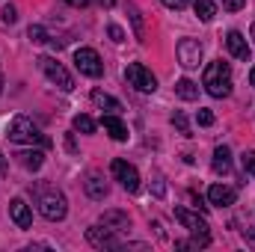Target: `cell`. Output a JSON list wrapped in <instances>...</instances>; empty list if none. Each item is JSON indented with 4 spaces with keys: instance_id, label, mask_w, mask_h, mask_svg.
I'll use <instances>...</instances> for the list:
<instances>
[{
    "instance_id": "obj_1",
    "label": "cell",
    "mask_w": 255,
    "mask_h": 252,
    "mask_svg": "<svg viewBox=\"0 0 255 252\" xmlns=\"http://www.w3.org/2000/svg\"><path fill=\"white\" fill-rule=\"evenodd\" d=\"M202 86L214 98H229L232 95V68H229V63L214 60L205 68V74H202Z\"/></svg>"
},
{
    "instance_id": "obj_2",
    "label": "cell",
    "mask_w": 255,
    "mask_h": 252,
    "mask_svg": "<svg viewBox=\"0 0 255 252\" xmlns=\"http://www.w3.org/2000/svg\"><path fill=\"white\" fill-rule=\"evenodd\" d=\"M36 205H39V214L51 223H60L68 214V202L57 187H39L36 190Z\"/></svg>"
},
{
    "instance_id": "obj_3",
    "label": "cell",
    "mask_w": 255,
    "mask_h": 252,
    "mask_svg": "<svg viewBox=\"0 0 255 252\" xmlns=\"http://www.w3.org/2000/svg\"><path fill=\"white\" fill-rule=\"evenodd\" d=\"M175 220H178V223L193 235L190 244H175L178 250H187V247H208V244H211V235H208V223H205V217L193 214V211H187V208H175Z\"/></svg>"
},
{
    "instance_id": "obj_4",
    "label": "cell",
    "mask_w": 255,
    "mask_h": 252,
    "mask_svg": "<svg viewBox=\"0 0 255 252\" xmlns=\"http://www.w3.org/2000/svg\"><path fill=\"white\" fill-rule=\"evenodd\" d=\"M6 136L12 139V142H21V145H48V136L39 130V127L33 125L27 116H15L12 122H9V127H6Z\"/></svg>"
},
{
    "instance_id": "obj_5",
    "label": "cell",
    "mask_w": 255,
    "mask_h": 252,
    "mask_svg": "<svg viewBox=\"0 0 255 252\" xmlns=\"http://www.w3.org/2000/svg\"><path fill=\"white\" fill-rule=\"evenodd\" d=\"M39 68L45 71V77L51 80V83H57L63 92H71L74 89V80H71V74L65 71L63 63H57L54 57H39Z\"/></svg>"
},
{
    "instance_id": "obj_6",
    "label": "cell",
    "mask_w": 255,
    "mask_h": 252,
    "mask_svg": "<svg viewBox=\"0 0 255 252\" xmlns=\"http://www.w3.org/2000/svg\"><path fill=\"white\" fill-rule=\"evenodd\" d=\"M125 80L133 86V89H139V92H154L157 89V77L151 74V68H145L142 63H130L125 68Z\"/></svg>"
},
{
    "instance_id": "obj_7",
    "label": "cell",
    "mask_w": 255,
    "mask_h": 252,
    "mask_svg": "<svg viewBox=\"0 0 255 252\" xmlns=\"http://www.w3.org/2000/svg\"><path fill=\"white\" fill-rule=\"evenodd\" d=\"M74 65L86 77H101L104 74V63H101L98 51H92V48H77L74 51Z\"/></svg>"
},
{
    "instance_id": "obj_8",
    "label": "cell",
    "mask_w": 255,
    "mask_h": 252,
    "mask_svg": "<svg viewBox=\"0 0 255 252\" xmlns=\"http://www.w3.org/2000/svg\"><path fill=\"white\" fill-rule=\"evenodd\" d=\"M86 241H89L92 247H98V250H122V247H125V244L116 238V232L107 229V226H92V229H86Z\"/></svg>"
},
{
    "instance_id": "obj_9",
    "label": "cell",
    "mask_w": 255,
    "mask_h": 252,
    "mask_svg": "<svg viewBox=\"0 0 255 252\" xmlns=\"http://www.w3.org/2000/svg\"><path fill=\"white\" fill-rule=\"evenodd\" d=\"M110 169H113V178H116V181H119V184L128 190V193H139V172H136V169H133L128 160L116 157Z\"/></svg>"
},
{
    "instance_id": "obj_10",
    "label": "cell",
    "mask_w": 255,
    "mask_h": 252,
    "mask_svg": "<svg viewBox=\"0 0 255 252\" xmlns=\"http://www.w3.org/2000/svg\"><path fill=\"white\" fill-rule=\"evenodd\" d=\"M175 54H178V63L184 68H199V63H202V45L196 39H181Z\"/></svg>"
},
{
    "instance_id": "obj_11",
    "label": "cell",
    "mask_w": 255,
    "mask_h": 252,
    "mask_svg": "<svg viewBox=\"0 0 255 252\" xmlns=\"http://www.w3.org/2000/svg\"><path fill=\"white\" fill-rule=\"evenodd\" d=\"M226 48H229V54H232L235 60H241V63H250V54H253V48H250V42H247V36H244V33L232 30V33L226 36Z\"/></svg>"
},
{
    "instance_id": "obj_12",
    "label": "cell",
    "mask_w": 255,
    "mask_h": 252,
    "mask_svg": "<svg viewBox=\"0 0 255 252\" xmlns=\"http://www.w3.org/2000/svg\"><path fill=\"white\" fill-rule=\"evenodd\" d=\"M9 217H12V223L18 229H30L33 226V211H30V205L24 199H12L9 202Z\"/></svg>"
},
{
    "instance_id": "obj_13",
    "label": "cell",
    "mask_w": 255,
    "mask_h": 252,
    "mask_svg": "<svg viewBox=\"0 0 255 252\" xmlns=\"http://www.w3.org/2000/svg\"><path fill=\"white\" fill-rule=\"evenodd\" d=\"M101 125H104V130H107L116 142H125L128 139V125L119 119V113H107V116H101Z\"/></svg>"
},
{
    "instance_id": "obj_14",
    "label": "cell",
    "mask_w": 255,
    "mask_h": 252,
    "mask_svg": "<svg viewBox=\"0 0 255 252\" xmlns=\"http://www.w3.org/2000/svg\"><path fill=\"white\" fill-rule=\"evenodd\" d=\"M208 202L217 208H229V205H235V190L226 187V184H214L208 190Z\"/></svg>"
},
{
    "instance_id": "obj_15",
    "label": "cell",
    "mask_w": 255,
    "mask_h": 252,
    "mask_svg": "<svg viewBox=\"0 0 255 252\" xmlns=\"http://www.w3.org/2000/svg\"><path fill=\"white\" fill-rule=\"evenodd\" d=\"M101 226H107V229H113V232H125L128 226H130V217H128L125 211H104Z\"/></svg>"
},
{
    "instance_id": "obj_16",
    "label": "cell",
    "mask_w": 255,
    "mask_h": 252,
    "mask_svg": "<svg viewBox=\"0 0 255 252\" xmlns=\"http://www.w3.org/2000/svg\"><path fill=\"white\" fill-rule=\"evenodd\" d=\"M86 193H89V199H95V202L107 199V184H104V178H101L98 172H92V175L86 178Z\"/></svg>"
},
{
    "instance_id": "obj_17",
    "label": "cell",
    "mask_w": 255,
    "mask_h": 252,
    "mask_svg": "<svg viewBox=\"0 0 255 252\" xmlns=\"http://www.w3.org/2000/svg\"><path fill=\"white\" fill-rule=\"evenodd\" d=\"M92 104L101 107V110H107V113H119L122 110V104L116 98H110L107 92H101V89H92Z\"/></svg>"
},
{
    "instance_id": "obj_18",
    "label": "cell",
    "mask_w": 255,
    "mask_h": 252,
    "mask_svg": "<svg viewBox=\"0 0 255 252\" xmlns=\"http://www.w3.org/2000/svg\"><path fill=\"white\" fill-rule=\"evenodd\" d=\"M15 157H18V163H21L24 169H33V172L42 169V163H45V154H42V151H18Z\"/></svg>"
},
{
    "instance_id": "obj_19",
    "label": "cell",
    "mask_w": 255,
    "mask_h": 252,
    "mask_svg": "<svg viewBox=\"0 0 255 252\" xmlns=\"http://www.w3.org/2000/svg\"><path fill=\"white\" fill-rule=\"evenodd\" d=\"M175 95H178L181 101H196V98H199V86L193 83L190 77H181V80L175 83Z\"/></svg>"
},
{
    "instance_id": "obj_20",
    "label": "cell",
    "mask_w": 255,
    "mask_h": 252,
    "mask_svg": "<svg viewBox=\"0 0 255 252\" xmlns=\"http://www.w3.org/2000/svg\"><path fill=\"white\" fill-rule=\"evenodd\" d=\"M232 169V151L226 145L214 148V172H229Z\"/></svg>"
},
{
    "instance_id": "obj_21",
    "label": "cell",
    "mask_w": 255,
    "mask_h": 252,
    "mask_svg": "<svg viewBox=\"0 0 255 252\" xmlns=\"http://www.w3.org/2000/svg\"><path fill=\"white\" fill-rule=\"evenodd\" d=\"M128 12H130V21H133V33H136V39H139V42H145V24H142L139 9H136L133 3H128Z\"/></svg>"
},
{
    "instance_id": "obj_22",
    "label": "cell",
    "mask_w": 255,
    "mask_h": 252,
    "mask_svg": "<svg viewBox=\"0 0 255 252\" xmlns=\"http://www.w3.org/2000/svg\"><path fill=\"white\" fill-rule=\"evenodd\" d=\"M193 9H196L199 21H211V18L217 15V6H214L211 0H196V3H193Z\"/></svg>"
},
{
    "instance_id": "obj_23",
    "label": "cell",
    "mask_w": 255,
    "mask_h": 252,
    "mask_svg": "<svg viewBox=\"0 0 255 252\" xmlns=\"http://www.w3.org/2000/svg\"><path fill=\"white\" fill-rule=\"evenodd\" d=\"M71 125H74V130H80V133H95V127H98V125H95V119H92V116H86V113H77Z\"/></svg>"
},
{
    "instance_id": "obj_24",
    "label": "cell",
    "mask_w": 255,
    "mask_h": 252,
    "mask_svg": "<svg viewBox=\"0 0 255 252\" xmlns=\"http://www.w3.org/2000/svg\"><path fill=\"white\" fill-rule=\"evenodd\" d=\"M27 36H30L33 42H39V45H42V42H51V36H48V30H45V27H39V24H33Z\"/></svg>"
},
{
    "instance_id": "obj_25",
    "label": "cell",
    "mask_w": 255,
    "mask_h": 252,
    "mask_svg": "<svg viewBox=\"0 0 255 252\" xmlns=\"http://www.w3.org/2000/svg\"><path fill=\"white\" fill-rule=\"evenodd\" d=\"M172 125L178 127L184 136H190V125H187V119H184V113H181V110H175V113H172Z\"/></svg>"
},
{
    "instance_id": "obj_26",
    "label": "cell",
    "mask_w": 255,
    "mask_h": 252,
    "mask_svg": "<svg viewBox=\"0 0 255 252\" xmlns=\"http://www.w3.org/2000/svg\"><path fill=\"white\" fill-rule=\"evenodd\" d=\"M241 163H244V169H247L250 175H255V151H244V154H241Z\"/></svg>"
},
{
    "instance_id": "obj_27",
    "label": "cell",
    "mask_w": 255,
    "mask_h": 252,
    "mask_svg": "<svg viewBox=\"0 0 255 252\" xmlns=\"http://www.w3.org/2000/svg\"><path fill=\"white\" fill-rule=\"evenodd\" d=\"M0 21H3V24H15V21H18V12H15V6H3V12H0Z\"/></svg>"
},
{
    "instance_id": "obj_28",
    "label": "cell",
    "mask_w": 255,
    "mask_h": 252,
    "mask_svg": "<svg viewBox=\"0 0 255 252\" xmlns=\"http://www.w3.org/2000/svg\"><path fill=\"white\" fill-rule=\"evenodd\" d=\"M196 122H199L202 127L214 125V113H211V110H199V113H196Z\"/></svg>"
},
{
    "instance_id": "obj_29",
    "label": "cell",
    "mask_w": 255,
    "mask_h": 252,
    "mask_svg": "<svg viewBox=\"0 0 255 252\" xmlns=\"http://www.w3.org/2000/svg\"><path fill=\"white\" fill-rule=\"evenodd\" d=\"M107 33H110V39H113V42H125V30H122L119 24H110V27H107Z\"/></svg>"
},
{
    "instance_id": "obj_30",
    "label": "cell",
    "mask_w": 255,
    "mask_h": 252,
    "mask_svg": "<svg viewBox=\"0 0 255 252\" xmlns=\"http://www.w3.org/2000/svg\"><path fill=\"white\" fill-rule=\"evenodd\" d=\"M247 6V0H223V9H229V12H241Z\"/></svg>"
},
{
    "instance_id": "obj_31",
    "label": "cell",
    "mask_w": 255,
    "mask_h": 252,
    "mask_svg": "<svg viewBox=\"0 0 255 252\" xmlns=\"http://www.w3.org/2000/svg\"><path fill=\"white\" fill-rule=\"evenodd\" d=\"M190 0H163V6H169V9H184Z\"/></svg>"
},
{
    "instance_id": "obj_32",
    "label": "cell",
    "mask_w": 255,
    "mask_h": 252,
    "mask_svg": "<svg viewBox=\"0 0 255 252\" xmlns=\"http://www.w3.org/2000/svg\"><path fill=\"white\" fill-rule=\"evenodd\" d=\"M65 3H68V6H77V9H80V6H86L89 0H65Z\"/></svg>"
},
{
    "instance_id": "obj_33",
    "label": "cell",
    "mask_w": 255,
    "mask_h": 252,
    "mask_svg": "<svg viewBox=\"0 0 255 252\" xmlns=\"http://www.w3.org/2000/svg\"><path fill=\"white\" fill-rule=\"evenodd\" d=\"M3 175H6V157L0 154V178H3Z\"/></svg>"
},
{
    "instance_id": "obj_34",
    "label": "cell",
    "mask_w": 255,
    "mask_h": 252,
    "mask_svg": "<svg viewBox=\"0 0 255 252\" xmlns=\"http://www.w3.org/2000/svg\"><path fill=\"white\" fill-rule=\"evenodd\" d=\"M247 238H250V241L255 244V229H247Z\"/></svg>"
},
{
    "instance_id": "obj_35",
    "label": "cell",
    "mask_w": 255,
    "mask_h": 252,
    "mask_svg": "<svg viewBox=\"0 0 255 252\" xmlns=\"http://www.w3.org/2000/svg\"><path fill=\"white\" fill-rule=\"evenodd\" d=\"M250 83H253V86H255V68H253V71H250Z\"/></svg>"
},
{
    "instance_id": "obj_36",
    "label": "cell",
    "mask_w": 255,
    "mask_h": 252,
    "mask_svg": "<svg viewBox=\"0 0 255 252\" xmlns=\"http://www.w3.org/2000/svg\"><path fill=\"white\" fill-rule=\"evenodd\" d=\"M0 92H3V77H0Z\"/></svg>"
},
{
    "instance_id": "obj_37",
    "label": "cell",
    "mask_w": 255,
    "mask_h": 252,
    "mask_svg": "<svg viewBox=\"0 0 255 252\" xmlns=\"http://www.w3.org/2000/svg\"><path fill=\"white\" fill-rule=\"evenodd\" d=\"M253 39H255V24H253Z\"/></svg>"
}]
</instances>
